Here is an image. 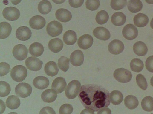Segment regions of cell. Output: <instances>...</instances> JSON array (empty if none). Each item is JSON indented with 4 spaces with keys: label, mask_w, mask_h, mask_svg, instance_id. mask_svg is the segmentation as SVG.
Masks as SVG:
<instances>
[{
    "label": "cell",
    "mask_w": 153,
    "mask_h": 114,
    "mask_svg": "<svg viewBox=\"0 0 153 114\" xmlns=\"http://www.w3.org/2000/svg\"><path fill=\"white\" fill-rule=\"evenodd\" d=\"M150 25L151 28L153 29V18L151 21Z\"/></svg>",
    "instance_id": "cell-51"
},
{
    "label": "cell",
    "mask_w": 153,
    "mask_h": 114,
    "mask_svg": "<svg viewBox=\"0 0 153 114\" xmlns=\"http://www.w3.org/2000/svg\"><path fill=\"white\" fill-rule=\"evenodd\" d=\"M93 42V37L88 34H85L81 36L78 39L77 44L79 47L84 50L87 49L92 45Z\"/></svg>",
    "instance_id": "cell-14"
},
{
    "label": "cell",
    "mask_w": 153,
    "mask_h": 114,
    "mask_svg": "<svg viewBox=\"0 0 153 114\" xmlns=\"http://www.w3.org/2000/svg\"><path fill=\"white\" fill-rule=\"evenodd\" d=\"M151 85L153 87V76L152 77L150 80Z\"/></svg>",
    "instance_id": "cell-52"
},
{
    "label": "cell",
    "mask_w": 153,
    "mask_h": 114,
    "mask_svg": "<svg viewBox=\"0 0 153 114\" xmlns=\"http://www.w3.org/2000/svg\"><path fill=\"white\" fill-rule=\"evenodd\" d=\"M30 53L32 56L38 57L41 56L44 51L43 45L39 42H34L32 44L29 48Z\"/></svg>",
    "instance_id": "cell-22"
},
{
    "label": "cell",
    "mask_w": 153,
    "mask_h": 114,
    "mask_svg": "<svg viewBox=\"0 0 153 114\" xmlns=\"http://www.w3.org/2000/svg\"><path fill=\"white\" fill-rule=\"evenodd\" d=\"M124 48V45L123 42L117 39L112 40L108 46L109 52L114 55H118L121 53L123 51Z\"/></svg>",
    "instance_id": "cell-11"
},
{
    "label": "cell",
    "mask_w": 153,
    "mask_h": 114,
    "mask_svg": "<svg viewBox=\"0 0 153 114\" xmlns=\"http://www.w3.org/2000/svg\"><path fill=\"white\" fill-rule=\"evenodd\" d=\"M81 84L77 80L71 81L68 84L65 91L66 96L69 99H74L79 94Z\"/></svg>",
    "instance_id": "cell-3"
},
{
    "label": "cell",
    "mask_w": 153,
    "mask_h": 114,
    "mask_svg": "<svg viewBox=\"0 0 153 114\" xmlns=\"http://www.w3.org/2000/svg\"><path fill=\"white\" fill-rule=\"evenodd\" d=\"M64 42L68 45L74 44L77 40V35L75 31L68 30L66 31L63 36Z\"/></svg>",
    "instance_id": "cell-27"
},
{
    "label": "cell",
    "mask_w": 153,
    "mask_h": 114,
    "mask_svg": "<svg viewBox=\"0 0 153 114\" xmlns=\"http://www.w3.org/2000/svg\"><path fill=\"white\" fill-rule=\"evenodd\" d=\"M63 29V26L61 23L54 20L48 24L46 27V31L49 35L55 37L59 35L62 33Z\"/></svg>",
    "instance_id": "cell-5"
},
{
    "label": "cell",
    "mask_w": 153,
    "mask_h": 114,
    "mask_svg": "<svg viewBox=\"0 0 153 114\" xmlns=\"http://www.w3.org/2000/svg\"><path fill=\"white\" fill-rule=\"evenodd\" d=\"M145 66L149 71L153 73V55L149 56L147 58Z\"/></svg>",
    "instance_id": "cell-44"
},
{
    "label": "cell",
    "mask_w": 153,
    "mask_h": 114,
    "mask_svg": "<svg viewBox=\"0 0 153 114\" xmlns=\"http://www.w3.org/2000/svg\"><path fill=\"white\" fill-rule=\"evenodd\" d=\"M73 110V107L71 105L68 104H65L60 107L59 113L60 114H70L72 113Z\"/></svg>",
    "instance_id": "cell-42"
},
{
    "label": "cell",
    "mask_w": 153,
    "mask_h": 114,
    "mask_svg": "<svg viewBox=\"0 0 153 114\" xmlns=\"http://www.w3.org/2000/svg\"><path fill=\"white\" fill-rule=\"evenodd\" d=\"M67 83L65 79L62 77L55 78L52 84L51 88L57 94L61 93L65 89Z\"/></svg>",
    "instance_id": "cell-15"
},
{
    "label": "cell",
    "mask_w": 153,
    "mask_h": 114,
    "mask_svg": "<svg viewBox=\"0 0 153 114\" xmlns=\"http://www.w3.org/2000/svg\"><path fill=\"white\" fill-rule=\"evenodd\" d=\"M33 84L36 88L42 90L46 88L48 86L49 81L45 77L39 76L34 79Z\"/></svg>",
    "instance_id": "cell-20"
},
{
    "label": "cell",
    "mask_w": 153,
    "mask_h": 114,
    "mask_svg": "<svg viewBox=\"0 0 153 114\" xmlns=\"http://www.w3.org/2000/svg\"><path fill=\"white\" fill-rule=\"evenodd\" d=\"M122 33L124 37L129 40L135 39L138 34V31L137 28L131 24L126 25L123 27Z\"/></svg>",
    "instance_id": "cell-8"
},
{
    "label": "cell",
    "mask_w": 153,
    "mask_h": 114,
    "mask_svg": "<svg viewBox=\"0 0 153 114\" xmlns=\"http://www.w3.org/2000/svg\"><path fill=\"white\" fill-rule=\"evenodd\" d=\"M109 19V15L105 11L101 10L99 12L96 16L95 20L98 24L102 25L105 23Z\"/></svg>",
    "instance_id": "cell-36"
},
{
    "label": "cell",
    "mask_w": 153,
    "mask_h": 114,
    "mask_svg": "<svg viewBox=\"0 0 153 114\" xmlns=\"http://www.w3.org/2000/svg\"><path fill=\"white\" fill-rule=\"evenodd\" d=\"M100 5L99 0H87L85 2L87 9L91 11L97 10Z\"/></svg>",
    "instance_id": "cell-41"
},
{
    "label": "cell",
    "mask_w": 153,
    "mask_h": 114,
    "mask_svg": "<svg viewBox=\"0 0 153 114\" xmlns=\"http://www.w3.org/2000/svg\"><path fill=\"white\" fill-rule=\"evenodd\" d=\"M127 0H111L110 5L111 8L115 10H121L127 5Z\"/></svg>",
    "instance_id": "cell-38"
},
{
    "label": "cell",
    "mask_w": 153,
    "mask_h": 114,
    "mask_svg": "<svg viewBox=\"0 0 153 114\" xmlns=\"http://www.w3.org/2000/svg\"><path fill=\"white\" fill-rule=\"evenodd\" d=\"M136 81L137 84L141 89L145 90L147 89V83L143 75L140 74H138L136 77Z\"/></svg>",
    "instance_id": "cell-40"
},
{
    "label": "cell",
    "mask_w": 153,
    "mask_h": 114,
    "mask_svg": "<svg viewBox=\"0 0 153 114\" xmlns=\"http://www.w3.org/2000/svg\"><path fill=\"white\" fill-rule=\"evenodd\" d=\"M32 92V88L28 83L22 82L18 84L15 88L16 95L21 98H26L30 96Z\"/></svg>",
    "instance_id": "cell-6"
},
{
    "label": "cell",
    "mask_w": 153,
    "mask_h": 114,
    "mask_svg": "<svg viewBox=\"0 0 153 114\" xmlns=\"http://www.w3.org/2000/svg\"><path fill=\"white\" fill-rule=\"evenodd\" d=\"M84 56L80 50H76L71 54L70 60L71 64L74 66H78L81 65L84 62Z\"/></svg>",
    "instance_id": "cell-12"
},
{
    "label": "cell",
    "mask_w": 153,
    "mask_h": 114,
    "mask_svg": "<svg viewBox=\"0 0 153 114\" xmlns=\"http://www.w3.org/2000/svg\"><path fill=\"white\" fill-rule=\"evenodd\" d=\"M55 16L58 20L63 22L70 21L72 17L71 12L64 8H60L57 10L55 13Z\"/></svg>",
    "instance_id": "cell-18"
},
{
    "label": "cell",
    "mask_w": 153,
    "mask_h": 114,
    "mask_svg": "<svg viewBox=\"0 0 153 114\" xmlns=\"http://www.w3.org/2000/svg\"><path fill=\"white\" fill-rule=\"evenodd\" d=\"M142 109L145 111L151 112L153 110V98L147 96L144 97L141 102Z\"/></svg>",
    "instance_id": "cell-34"
},
{
    "label": "cell",
    "mask_w": 153,
    "mask_h": 114,
    "mask_svg": "<svg viewBox=\"0 0 153 114\" xmlns=\"http://www.w3.org/2000/svg\"><path fill=\"white\" fill-rule=\"evenodd\" d=\"M145 1L147 3L150 4H153V0H145Z\"/></svg>",
    "instance_id": "cell-50"
},
{
    "label": "cell",
    "mask_w": 153,
    "mask_h": 114,
    "mask_svg": "<svg viewBox=\"0 0 153 114\" xmlns=\"http://www.w3.org/2000/svg\"><path fill=\"white\" fill-rule=\"evenodd\" d=\"M52 7L51 4L49 1L47 0H43L39 4L38 9L41 13L45 15L50 12Z\"/></svg>",
    "instance_id": "cell-33"
},
{
    "label": "cell",
    "mask_w": 153,
    "mask_h": 114,
    "mask_svg": "<svg viewBox=\"0 0 153 114\" xmlns=\"http://www.w3.org/2000/svg\"><path fill=\"white\" fill-rule=\"evenodd\" d=\"M107 113L111 114V112L110 110L108 108L103 107L99 110L97 114Z\"/></svg>",
    "instance_id": "cell-47"
},
{
    "label": "cell",
    "mask_w": 153,
    "mask_h": 114,
    "mask_svg": "<svg viewBox=\"0 0 153 114\" xmlns=\"http://www.w3.org/2000/svg\"><path fill=\"white\" fill-rule=\"evenodd\" d=\"M27 70L24 66L17 65L13 67L10 71V76L15 81L21 82L26 78Z\"/></svg>",
    "instance_id": "cell-2"
},
{
    "label": "cell",
    "mask_w": 153,
    "mask_h": 114,
    "mask_svg": "<svg viewBox=\"0 0 153 114\" xmlns=\"http://www.w3.org/2000/svg\"><path fill=\"white\" fill-rule=\"evenodd\" d=\"M57 97V93L52 89H48L42 94L41 97L42 100L47 103L54 102Z\"/></svg>",
    "instance_id": "cell-24"
},
{
    "label": "cell",
    "mask_w": 153,
    "mask_h": 114,
    "mask_svg": "<svg viewBox=\"0 0 153 114\" xmlns=\"http://www.w3.org/2000/svg\"><path fill=\"white\" fill-rule=\"evenodd\" d=\"M130 66L131 70L134 72H139L143 68L144 64L143 61L139 58H134L131 61Z\"/></svg>",
    "instance_id": "cell-35"
},
{
    "label": "cell",
    "mask_w": 153,
    "mask_h": 114,
    "mask_svg": "<svg viewBox=\"0 0 153 114\" xmlns=\"http://www.w3.org/2000/svg\"><path fill=\"white\" fill-rule=\"evenodd\" d=\"M39 114H53L56 113L54 110L50 107H45L40 110Z\"/></svg>",
    "instance_id": "cell-46"
},
{
    "label": "cell",
    "mask_w": 153,
    "mask_h": 114,
    "mask_svg": "<svg viewBox=\"0 0 153 114\" xmlns=\"http://www.w3.org/2000/svg\"><path fill=\"white\" fill-rule=\"evenodd\" d=\"M25 64L27 67L30 70L37 71L41 69L43 62L37 58L31 56L26 60Z\"/></svg>",
    "instance_id": "cell-10"
},
{
    "label": "cell",
    "mask_w": 153,
    "mask_h": 114,
    "mask_svg": "<svg viewBox=\"0 0 153 114\" xmlns=\"http://www.w3.org/2000/svg\"><path fill=\"white\" fill-rule=\"evenodd\" d=\"M125 106L130 109L136 108L138 106L139 102L137 98L132 95H128L126 96L124 100Z\"/></svg>",
    "instance_id": "cell-29"
},
{
    "label": "cell",
    "mask_w": 153,
    "mask_h": 114,
    "mask_svg": "<svg viewBox=\"0 0 153 114\" xmlns=\"http://www.w3.org/2000/svg\"><path fill=\"white\" fill-rule=\"evenodd\" d=\"M44 71L48 75L53 77L57 74L59 69L56 64L55 62L50 61L45 64L44 67Z\"/></svg>",
    "instance_id": "cell-21"
},
{
    "label": "cell",
    "mask_w": 153,
    "mask_h": 114,
    "mask_svg": "<svg viewBox=\"0 0 153 114\" xmlns=\"http://www.w3.org/2000/svg\"><path fill=\"white\" fill-rule=\"evenodd\" d=\"M63 45L62 41L57 38L51 40L48 44L49 49L53 52L55 53L60 51L63 48Z\"/></svg>",
    "instance_id": "cell-19"
},
{
    "label": "cell",
    "mask_w": 153,
    "mask_h": 114,
    "mask_svg": "<svg viewBox=\"0 0 153 114\" xmlns=\"http://www.w3.org/2000/svg\"><path fill=\"white\" fill-rule=\"evenodd\" d=\"M0 97L6 96L10 92V87L9 84L6 82L0 81Z\"/></svg>",
    "instance_id": "cell-39"
},
{
    "label": "cell",
    "mask_w": 153,
    "mask_h": 114,
    "mask_svg": "<svg viewBox=\"0 0 153 114\" xmlns=\"http://www.w3.org/2000/svg\"><path fill=\"white\" fill-rule=\"evenodd\" d=\"M29 23L31 28L39 30L44 27L46 24V21L44 18L42 16L35 15L30 19Z\"/></svg>",
    "instance_id": "cell-17"
},
{
    "label": "cell",
    "mask_w": 153,
    "mask_h": 114,
    "mask_svg": "<svg viewBox=\"0 0 153 114\" xmlns=\"http://www.w3.org/2000/svg\"><path fill=\"white\" fill-rule=\"evenodd\" d=\"M123 96L122 93L118 90H113L109 95L110 100L114 105L120 104L123 101Z\"/></svg>",
    "instance_id": "cell-32"
},
{
    "label": "cell",
    "mask_w": 153,
    "mask_h": 114,
    "mask_svg": "<svg viewBox=\"0 0 153 114\" xmlns=\"http://www.w3.org/2000/svg\"><path fill=\"white\" fill-rule=\"evenodd\" d=\"M12 3L14 5H17L21 2L22 0H10Z\"/></svg>",
    "instance_id": "cell-49"
},
{
    "label": "cell",
    "mask_w": 153,
    "mask_h": 114,
    "mask_svg": "<svg viewBox=\"0 0 153 114\" xmlns=\"http://www.w3.org/2000/svg\"><path fill=\"white\" fill-rule=\"evenodd\" d=\"M113 76L115 79L122 83L129 82L132 77V75L131 72L122 68L116 69L114 72Z\"/></svg>",
    "instance_id": "cell-4"
},
{
    "label": "cell",
    "mask_w": 153,
    "mask_h": 114,
    "mask_svg": "<svg viewBox=\"0 0 153 114\" xmlns=\"http://www.w3.org/2000/svg\"><path fill=\"white\" fill-rule=\"evenodd\" d=\"M79 98L84 107L94 111L108 107L110 102L109 91L101 86L95 84L82 86Z\"/></svg>",
    "instance_id": "cell-1"
},
{
    "label": "cell",
    "mask_w": 153,
    "mask_h": 114,
    "mask_svg": "<svg viewBox=\"0 0 153 114\" xmlns=\"http://www.w3.org/2000/svg\"><path fill=\"white\" fill-rule=\"evenodd\" d=\"M7 106L11 109H15L18 108L20 105V101L16 96L12 95L9 96L7 99L6 102Z\"/></svg>",
    "instance_id": "cell-30"
},
{
    "label": "cell",
    "mask_w": 153,
    "mask_h": 114,
    "mask_svg": "<svg viewBox=\"0 0 153 114\" xmlns=\"http://www.w3.org/2000/svg\"><path fill=\"white\" fill-rule=\"evenodd\" d=\"M149 19L147 16L144 14L139 13L134 18V25L137 26L142 27L145 26L148 23Z\"/></svg>",
    "instance_id": "cell-25"
},
{
    "label": "cell",
    "mask_w": 153,
    "mask_h": 114,
    "mask_svg": "<svg viewBox=\"0 0 153 114\" xmlns=\"http://www.w3.org/2000/svg\"><path fill=\"white\" fill-rule=\"evenodd\" d=\"M94 36L97 38L102 40L106 41L110 37V33L109 30L103 27H98L93 31Z\"/></svg>",
    "instance_id": "cell-16"
},
{
    "label": "cell",
    "mask_w": 153,
    "mask_h": 114,
    "mask_svg": "<svg viewBox=\"0 0 153 114\" xmlns=\"http://www.w3.org/2000/svg\"><path fill=\"white\" fill-rule=\"evenodd\" d=\"M28 53V49L24 45L18 44L13 48V54L15 58L17 60L22 61L25 59Z\"/></svg>",
    "instance_id": "cell-7"
},
{
    "label": "cell",
    "mask_w": 153,
    "mask_h": 114,
    "mask_svg": "<svg viewBox=\"0 0 153 114\" xmlns=\"http://www.w3.org/2000/svg\"><path fill=\"white\" fill-rule=\"evenodd\" d=\"M69 59L66 57L62 56L58 60V66L60 69L64 72H66L68 70L69 67Z\"/></svg>",
    "instance_id": "cell-37"
},
{
    "label": "cell",
    "mask_w": 153,
    "mask_h": 114,
    "mask_svg": "<svg viewBox=\"0 0 153 114\" xmlns=\"http://www.w3.org/2000/svg\"><path fill=\"white\" fill-rule=\"evenodd\" d=\"M127 6L130 11L136 13L142 9L143 4L140 0H130L128 2Z\"/></svg>",
    "instance_id": "cell-31"
},
{
    "label": "cell",
    "mask_w": 153,
    "mask_h": 114,
    "mask_svg": "<svg viewBox=\"0 0 153 114\" xmlns=\"http://www.w3.org/2000/svg\"><path fill=\"white\" fill-rule=\"evenodd\" d=\"M111 20L112 23L115 26H120L123 25L125 23L126 16L122 12H116L112 15Z\"/></svg>",
    "instance_id": "cell-26"
},
{
    "label": "cell",
    "mask_w": 153,
    "mask_h": 114,
    "mask_svg": "<svg viewBox=\"0 0 153 114\" xmlns=\"http://www.w3.org/2000/svg\"><path fill=\"white\" fill-rule=\"evenodd\" d=\"M12 30L11 25L8 22H2L0 23V38L3 39L7 38Z\"/></svg>",
    "instance_id": "cell-28"
},
{
    "label": "cell",
    "mask_w": 153,
    "mask_h": 114,
    "mask_svg": "<svg viewBox=\"0 0 153 114\" xmlns=\"http://www.w3.org/2000/svg\"><path fill=\"white\" fill-rule=\"evenodd\" d=\"M4 17L10 21L16 20L19 18L20 12L16 8L10 7L5 8L2 12Z\"/></svg>",
    "instance_id": "cell-9"
},
{
    "label": "cell",
    "mask_w": 153,
    "mask_h": 114,
    "mask_svg": "<svg viewBox=\"0 0 153 114\" xmlns=\"http://www.w3.org/2000/svg\"><path fill=\"white\" fill-rule=\"evenodd\" d=\"M54 3L56 4H61L63 3L66 0H52Z\"/></svg>",
    "instance_id": "cell-48"
},
{
    "label": "cell",
    "mask_w": 153,
    "mask_h": 114,
    "mask_svg": "<svg viewBox=\"0 0 153 114\" xmlns=\"http://www.w3.org/2000/svg\"><path fill=\"white\" fill-rule=\"evenodd\" d=\"M84 0H68L70 5L74 8H78L83 4Z\"/></svg>",
    "instance_id": "cell-45"
},
{
    "label": "cell",
    "mask_w": 153,
    "mask_h": 114,
    "mask_svg": "<svg viewBox=\"0 0 153 114\" xmlns=\"http://www.w3.org/2000/svg\"><path fill=\"white\" fill-rule=\"evenodd\" d=\"M32 32L30 29L26 26H21L16 30V35L19 40L25 41L29 39L31 37Z\"/></svg>",
    "instance_id": "cell-13"
},
{
    "label": "cell",
    "mask_w": 153,
    "mask_h": 114,
    "mask_svg": "<svg viewBox=\"0 0 153 114\" xmlns=\"http://www.w3.org/2000/svg\"><path fill=\"white\" fill-rule=\"evenodd\" d=\"M10 69V66L7 63L4 62H2L0 63V76H3L7 75L9 72Z\"/></svg>",
    "instance_id": "cell-43"
},
{
    "label": "cell",
    "mask_w": 153,
    "mask_h": 114,
    "mask_svg": "<svg viewBox=\"0 0 153 114\" xmlns=\"http://www.w3.org/2000/svg\"><path fill=\"white\" fill-rule=\"evenodd\" d=\"M134 52L139 56L145 55L148 51L147 46L145 43L142 41L136 42L133 46Z\"/></svg>",
    "instance_id": "cell-23"
}]
</instances>
